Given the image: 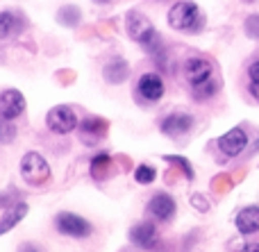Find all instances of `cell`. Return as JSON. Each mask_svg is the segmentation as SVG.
I'll list each match as a JSON object with an SVG mask.
<instances>
[{
  "label": "cell",
  "mask_w": 259,
  "mask_h": 252,
  "mask_svg": "<svg viewBox=\"0 0 259 252\" xmlns=\"http://www.w3.org/2000/svg\"><path fill=\"white\" fill-rule=\"evenodd\" d=\"M184 75H187L189 84L193 86V91H198L200 98L211 95L216 91L214 84V66L209 59L205 57H191L184 62Z\"/></svg>",
  "instance_id": "1"
},
{
  "label": "cell",
  "mask_w": 259,
  "mask_h": 252,
  "mask_svg": "<svg viewBox=\"0 0 259 252\" xmlns=\"http://www.w3.org/2000/svg\"><path fill=\"white\" fill-rule=\"evenodd\" d=\"M168 25L173 30L180 32H196L202 27V14L198 9L196 3H189V0H182V3H175L173 7L168 9Z\"/></svg>",
  "instance_id": "2"
},
{
  "label": "cell",
  "mask_w": 259,
  "mask_h": 252,
  "mask_svg": "<svg viewBox=\"0 0 259 252\" xmlns=\"http://www.w3.org/2000/svg\"><path fill=\"white\" fill-rule=\"evenodd\" d=\"M127 34L132 36L134 41H139L141 45H146V48H152V45L161 39V36L157 34V30L152 27V23L139 12L127 14Z\"/></svg>",
  "instance_id": "3"
},
{
  "label": "cell",
  "mask_w": 259,
  "mask_h": 252,
  "mask_svg": "<svg viewBox=\"0 0 259 252\" xmlns=\"http://www.w3.org/2000/svg\"><path fill=\"white\" fill-rule=\"evenodd\" d=\"M21 175L30 184H46L50 180V166L39 153H27L21 159Z\"/></svg>",
  "instance_id": "4"
},
{
  "label": "cell",
  "mask_w": 259,
  "mask_h": 252,
  "mask_svg": "<svg viewBox=\"0 0 259 252\" xmlns=\"http://www.w3.org/2000/svg\"><path fill=\"white\" fill-rule=\"evenodd\" d=\"M46 125L55 134H68V132H73L77 127V114L68 105H57V107H53L48 112Z\"/></svg>",
  "instance_id": "5"
},
{
  "label": "cell",
  "mask_w": 259,
  "mask_h": 252,
  "mask_svg": "<svg viewBox=\"0 0 259 252\" xmlns=\"http://www.w3.org/2000/svg\"><path fill=\"white\" fill-rule=\"evenodd\" d=\"M55 223H57V230L62 232V234L75 236V239H87V236L91 234V225L82 216H77V214L62 212Z\"/></svg>",
  "instance_id": "6"
},
{
  "label": "cell",
  "mask_w": 259,
  "mask_h": 252,
  "mask_svg": "<svg viewBox=\"0 0 259 252\" xmlns=\"http://www.w3.org/2000/svg\"><path fill=\"white\" fill-rule=\"evenodd\" d=\"M25 112V98L18 89H7L0 93V118L14 121Z\"/></svg>",
  "instance_id": "7"
},
{
  "label": "cell",
  "mask_w": 259,
  "mask_h": 252,
  "mask_svg": "<svg viewBox=\"0 0 259 252\" xmlns=\"http://www.w3.org/2000/svg\"><path fill=\"white\" fill-rule=\"evenodd\" d=\"M246 145H248V134L241 130V127H234V130L225 132V134L219 139V148L223 150L228 157L241 155L243 150H246Z\"/></svg>",
  "instance_id": "8"
},
{
  "label": "cell",
  "mask_w": 259,
  "mask_h": 252,
  "mask_svg": "<svg viewBox=\"0 0 259 252\" xmlns=\"http://www.w3.org/2000/svg\"><path fill=\"white\" fill-rule=\"evenodd\" d=\"M137 91L141 93L143 100L157 103V100L164 98V80H161L159 75H155V73H146V75L139 80Z\"/></svg>",
  "instance_id": "9"
},
{
  "label": "cell",
  "mask_w": 259,
  "mask_h": 252,
  "mask_svg": "<svg viewBox=\"0 0 259 252\" xmlns=\"http://www.w3.org/2000/svg\"><path fill=\"white\" fill-rule=\"evenodd\" d=\"M130 239H132V243L141 245V248H155L159 236H157V227L152 223H139V225L132 227Z\"/></svg>",
  "instance_id": "10"
},
{
  "label": "cell",
  "mask_w": 259,
  "mask_h": 252,
  "mask_svg": "<svg viewBox=\"0 0 259 252\" xmlns=\"http://www.w3.org/2000/svg\"><path fill=\"white\" fill-rule=\"evenodd\" d=\"M148 212H150L157 221H168V218H173V214H175V203L170 195L157 193V195H152L150 205H148Z\"/></svg>",
  "instance_id": "11"
},
{
  "label": "cell",
  "mask_w": 259,
  "mask_h": 252,
  "mask_svg": "<svg viewBox=\"0 0 259 252\" xmlns=\"http://www.w3.org/2000/svg\"><path fill=\"white\" fill-rule=\"evenodd\" d=\"M237 230L241 234H255L259 230V207L250 205V207H243L241 212L237 214Z\"/></svg>",
  "instance_id": "12"
},
{
  "label": "cell",
  "mask_w": 259,
  "mask_h": 252,
  "mask_svg": "<svg viewBox=\"0 0 259 252\" xmlns=\"http://www.w3.org/2000/svg\"><path fill=\"white\" fill-rule=\"evenodd\" d=\"M25 214H27V205L25 203H14L12 207L5 212V216L0 218V234H7L9 230H14V227L25 218Z\"/></svg>",
  "instance_id": "13"
},
{
  "label": "cell",
  "mask_w": 259,
  "mask_h": 252,
  "mask_svg": "<svg viewBox=\"0 0 259 252\" xmlns=\"http://www.w3.org/2000/svg\"><path fill=\"white\" fill-rule=\"evenodd\" d=\"M191 125H193L191 116H187V114H173V116H168L161 123V130L170 136H178V134H184V132L191 130Z\"/></svg>",
  "instance_id": "14"
},
{
  "label": "cell",
  "mask_w": 259,
  "mask_h": 252,
  "mask_svg": "<svg viewBox=\"0 0 259 252\" xmlns=\"http://www.w3.org/2000/svg\"><path fill=\"white\" fill-rule=\"evenodd\" d=\"M130 75V66L125 59L121 57H114L112 62L105 66V80L112 82V84H121V82H125Z\"/></svg>",
  "instance_id": "15"
},
{
  "label": "cell",
  "mask_w": 259,
  "mask_h": 252,
  "mask_svg": "<svg viewBox=\"0 0 259 252\" xmlns=\"http://www.w3.org/2000/svg\"><path fill=\"white\" fill-rule=\"evenodd\" d=\"M23 23L18 21L16 14L12 12H0V39H12V36L21 34Z\"/></svg>",
  "instance_id": "16"
},
{
  "label": "cell",
  "mask_w": 259,
  "mask_h": 252,
  "mask_svg": "<svg viewBox=\"0 0 259 252\" xmlns=\"http://www.w3.org/2000/svg\"><path fill=\"white\" fill-rule=\"evenodd\" d=\"M82 130H84V136L87 134H94V136H105L107 134V121H103V118H87L84 123H82Z\"/></svg>",
  "instance_id": "17"
},
{
  "label": "cell",
  "mask_w": 259,
  "mask_h": 252,
  "mask_svg": "<svg viewBox=\"0 0 259 252\" xmlns=\"http://www.w3.org/2000/svg\"><path fill=\"white\" fill-rule=\"evenodd\" d=\"M57 18H59V23L62 25H77V21H80V9L77 7H73V5H68V7H62L59 9V14H57Z\"/></svg>",
  "instance_id": "18"
},
{
  "label": "cell",
  "mask_w": 259,
  "mask_h": 252,
  "mask_svg": "<svg viewBox=\"0 0 259 252\" xmlns=\"http://www.w3.org/2000/svg\"><path fill=\"white\" fill-rule=\"evenodd\" d=\"M155 177H157V171L152 166H148V164H141V166L134 171V180H137L139 184H150Z\"/></svg>",
  "instance_id": "19"
},
{
  "label": "cell",
  "mask_w": 259,
  "mask_h": 252,
  "mask_svg": "<svg viewBox=\"0 0 259 252\" xmlns=\"http://www.w3.org/2000/svg\"><path fill=\"white\" fill-rule=\"evenodd\" d=\"M16 139V127L12 125V121L0 118V143H9Z\"/></svg>",
  "instance_id": "20"
},
{
  "label": "cell",
  "mask_w": 259,
  "mask_h": 252,
  "mask_svg": "<svg viewBox=\"0 0 259 252\" xmlns=\"http://www.w3.org/2000/svg\"><path fill=\"white\" fill-rule=\"evenodd\" d=\"M248 75H250V91H252V95L259 100V62L252 64L250 71H248Z\"/></svg>",
  "instance_id": "21"
},
{
  "label": "cell",
  "mask_w": 259,
  "mask_h": 252,
  "mask_svg": "<svg viewBox=\"0 0 259 252\" xmlns=\"http://www.w3.org/2000/svg\"><path fill=\"white\" fill-rule=\"evenodd\" d=\"M246 34L250 36V39H259V16L255 14V16H248L246 18Z\"/></svg>",
  "instance_id": "22"
},
{
  "label": "cell",
  "mask_w": 259,
  "mask_h": 252,
  "mask_svg": "<svg viewBox=\"0 0 259 252\" xmlns=\"http://www.w3.org/2000/svg\"><path fill=\"white\" fill-rule=\"evenodd\" d=\"M166 162H170V164H178L180 168H182L184 173H187V177L191 180L193 177V171H191V166H189V162L187 159H182V157H166Z\"/></svg>",
  "instance_id": "23"
},
{
  "label": "cell",
  "mask_w": 259,
  "mask_h": 252,
  "mask_svg": "<svg viewBox=\"0 0 259 252\" xmlns=\"http://www.w3.org/2000/svg\"><path fill=\"white\" fill-rule=\"evenodd\" d=\"M191 203H193V207H196V205H198V207H200V209H207L205 200H202L200 195H193V198H191Z\"/></svg>",
  "instance_id": "24"
},
{
  "label": "cell",
  "mask_w": 259,
  "mask_h": 252,
  "mask_svg": "<svg viewBox=\"0 0 259 252\" xmlns=\"http://www.w3.org/2000/svg\"><path fill=\"white\" fill-rule=\"evenodd\" d=\"M243 252H259V243H250L243 248Z\"/></svg>",
  "instance_id": "25"
},
{
  "label": "cell",
  "mask_w": 259,
  "mask_h": 252,
  "mask_svg": "<svg viewBox=\"0 0 259 252\" xmlns=\"http://www.w3.org/2000/svg\"><path fill=\"white\" fill-rule=\"evenodd\" d=\"M21 252H36V248H34V245H30V243H25L21 248Z\"/></svg>",
  "instance_id": "26"
},
{
  "label": "cell",
  "mask_w": 259,
  "mask_h": 252,
  "mask_svg": "<svg viewBox=\"0 0 259 252\" xmlns=\"http://www.w3.org/2000/svg\"><path fill=\"white\" fill-rule=\"evenodd\" d=\"M257 148H259V141H257Z\"/></svg>",
  "instance_id": "27"
}]
</instances>
